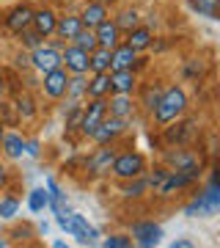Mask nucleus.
<instances>
[{"instance_id": "obj_23", "label": "nucleus", "mask_w": 220, "mask_h": 248, "mask_svg": "<svg viewBox=\"0 0 220 248\" xmlns=\"http://www.w3.org/2000/svg\"><path fill=\"white\" fill-rule=\"evenodd\" d=\"M138 89V72L113 69L110 72V94H135Z\"/></svg>"}, {"instance_id": "obj_49", "label": "nucleus", "mask_w": 220, "mask_h": 248, "mask_svg": "<svg viewBox=\"0 0 220 248\" xmlns=\"http://www.w3.org/2000/svg\"><path fill=\"white\" fill-rule=\"evenodd\" d=\"M0 160H3V155H0Z\"/></svg>"}, {"instance_id": "obj_4", "label": "nucleus", "mask_w": 220, "mask_h": 248, "mask_svg": "<svg viewBox=\"0 0 220 248\" xmlns=\"http://www.w3.org/2000/svg\"><path fill=\"white\" fill-rule=\"evenodd\" d=\"M160 163L171 171H195L204 174V155L193 146H162L160 149Z\"/></svg>"}, {"instance_id": "obj_13", "label": "nucleus", "mask_w": 220, "mask_h": 248, "mask_svg": "<svg viewBox=\"0 0 220 248\" xmlns=\"http://www.w3.org/2000/svg\"><path fill=\"white\" fill-rule=\"evenodd\" d=\"M61 66V50H55L47 39H44L39 47H33L30 50V69L39 72V75H44V72H53Z\"/></svg>"}, {"instance_id": "obj_6", "label": "nucleus", "mask_w": 220, "mask_h": 248, "mask_svg": "<svg viewBox=\"0 0 220 248\" xmlns=\"http://www.w3.org/2000/svg\"><path fill=\"white\" fill-rule=\"evenodd\" d=\"M149 169V160L146 155L138 149H118L116 155L113 166H110V177L116 182H121V179H135V177H143Z\"/></svg>"}, {"instance_id": "obj_26", "label": "nucleus", "mask_w": 220, "mask_h": 248, "mask_svg": "<svg viewBox=\"0 0 220 248\" xmlns=\"http://www.w3.org/2000/svg\"><path fill=\"white\" fill-rule=\"evenodd\" d=\"M124 42H127L132 50L146 53V50H151V45H154V31H151V28H146L141 22L138 28H132L130 33H124Z\"/></svg>"}, {"instance_id": "obj_3", "label": "nucleus", "mask_w": 220, "mask_h": 248, "mask_svg": "<svg viewBox=\"0 0 220 248\" xmlns=\"http://www.w3.org/2000/svg\"><path fill=\"white\" fill-rule=\"evenodd\" d=\"M160 141L162 146H193L195 141H201V122L187 113L179 116L160 127Z\"/></svg>"}, {"instance_id": "obj_14", "label": "nucleus", "mask_w": 220, "mask_h": 248, "mask_svg": "<svg viewBox=\"0 0 220 248\" xmlns=\"http://www.w3.org/2000/svg\"><path fill=\"white\" fill-rule=\"evenodd\" d=\"M162 89H165V83L162 80H146V83H141L138 80V89H135V105H138V110H143V116H149L151 110H154V105H157L160 94H162Z\"/></svg>"}, {"instance_id": "obj_7", "label": "nucleus", "mask_w": 220, "mask_h": 248, "mask_svg": "<svg viewBox=\"0 0 220 248\" xmlns=\"http://www.w3.org/2000/svg\"><path fill=\"white\" fill-rule=\"evenodd\" d=\"M55 223H58L69 237L77 240L80 246H97L99 237H102L97 226H94V223H88V218H86V215H80V213L55 215Z\"/></svg>"}, {"instance_id": "obj_25", "label": "nucleus", "mask_w": 220, "mask_h": 248, "mask_svg": "<svg viewBox=\"0 0 220 248\" xmlns=\"http://www.w3.org/2000/svg\"><path fill=\"white\" fill-rule=\"evenodd\" d=\"M83 28V22H80V14L77 11H63V14H58V22H55V33L58 39H63V42H72L74 36H77V31Z\"/></svg>"}, {"instance_id": "obj_40", "label": "nucleus", "mask_w": 220, "mask_h": 248, "mask_svg": "<svg viewBox=\"0 0 220 248\" xmlns=\"http://www.w3.org/2000/svg\"><path fill=\"white\" fill-rule=\"evenodd\" d=\"M25 155L30 160H39L42 157V141L39 138H25Z\"/></svg>"}, {"instance_id": "obj_44", "label": "nucleus", "mask_w": 220, "mask_h": 248, "mask_svg": "<svg viewBox=\"0 0 220 248\" xmlns=\"http://www.w3.org/2000/svg\"><path fill=\"white\" fill-rule=\"evenodd\" d=\"M6 91H9V83H6V72L0 69V94L6 97Z\"/></svg>"}, {"instance_id": "obj_27", "label": "nucleus", "mask_w": 220, "mask_h": 248, "mask_svg": "<svg viewBox=\"0 0 220 248\" xmlns=\"http://www.w3.org/2000/svg\"><path fill=\"white\" fill-rule=\"evenodd\" d=\"M110 94V72H91L86 83V99H102Z\"/></svg>"}, {"instance_id": "obj_19", "label": "nucleus", "mask_w": 220, "mask_h": 248, "mask_svg": "<svg viewBox=\"0 0 220 248\" xmlns=\"http://www.w3.org/2000/svg\"><path fill=\"white\" fill-rule=\"evenodd\" d=\"M11 108H14V113H17L19 122H33L36 116H39V105H36L30 89L17 91V94L11 97Z\"/></svg>"}, {"instance_id": "obj_32", "label": "nucleus", "mask_w": 220, "mask_h": 248, "mask_svg": "<svg viewBox=\"0 0 220 248\" xmlns=\"http://www.w3.org/2000/svg\"><path fill=\"white\" fill-rule=\"evenodd\" d=\"M187 9L206 19H220V0H187Z\"/></svg>"}, {"instance_id": "obj_8", "label": "nucleus", "mask_w": 220, "mask_h": 248, "mask_svg": "<svg viewBox=\"0 0 220 248\" xmlns=\"http://www.w3.org/2000/svg\"><path fill=\"white\" fill-rule=\"evenodd\" d=\"M130 130H132V122H130V119H116V116H105L88 141H94L97 146H99V143H121L124 138L130 135Z\"/></svg>"}, {"instance_id": "obj_20", "label": "nucleus", "mask_w": 220, "mask_h": 248, "mask_svg": "<svg viewBox=\"0 0 220 248\" xmlns=\"http://www.w3.org/2000/svg\"><path fill=\"white\" fill-rule=\"evenodd\" d=\"M0 155L6 160H19L25 155V135L19 130H6L0 138Z\"/></svg>"}, {"instance_id": "obj_30", "label": "nucleus", "mask_w": 220, "mask_h": 248, "mask_svg": "<svg viewBox=\"0 0 220 248\" xmlns=\"http://www.w3.org/2000/svg\"><path fill=\"white\" fill-rule=\"evenodd\" d=\"M118 193H121V199H127V202H138V199H143V196L151 193V190H149L146 177H135V179H121V182H118Z\"/></svg>"}, {"instance_id": "obj_16", "label": "nucleus", "mask_w": 220, "mask_h": 248, "mask_svg": "<svg viewBox=\"0 0 220 248\" xmlns=\"http://www.w3.org/2000/svg\"><path fill=\"white\" fill-rule=\"evenodd\" d=\"M61 66L69 72V75H88V53L80 50L77 45L66 42L63 50H61Z\"/></svg>"}, {"instance_id": "obj_36", "label": "nucleus", "mask_w": 220, "mask_h": 248, "mask_svg": "<svg viewBox=\"0 0 220 248\" xmlns=\"http://www.w3.org/2000/svg\"><path fill=\"white\" fill-rule=\"evenodd\" d=\"M72 45H77L80 50H86V53H91V50H97V33H94V28H80L77 31V36H74V39H72Z\"/></svg>"}, {"instance_id": "obj_18", "label": "nucleus", "mask_w": 220, "mask_h": 248, "mask_svg": "<svg viewBox=\"0 0 220 248\" xmlns=\"http://www.w3.org/2000/svg\"><path fill=\"white\" fill-rule=\"evenodd\" d=\"M55 22H58V11L53 6H39V9H33L30 28H33L36 33H42L44 39H50L55 33Z\"/></svg>"}, {"instance_id": "obj_5", "label": "nucleus", "mask_w": 220, "mask_h": 248, "mask_svg": "<svg viewBox=\"0 0 220 248\" xmlns=\"http://www.w3.org/2000/svg\"><path fill=\"white\" fill-rule=\"evenodd\" d=\"M121 149V143H99L97 149L86 155V157H80V169L86 174L88 179H99V177H110V166H113L116 155Z\"/></svg>"}, {"instance_id": "obj_33", "label": "nucleus", "mask_w": 220, "mask_h": 248, "mask_svg": "<svg viewBox=\"0 0 220 248\" xmlns=\"http://www.w3.org/2000/svg\"><path fill=\"white\" fill-rule=\"evenodd\" d=\"M25 204H28V210L33 215H42L47 207H50V193H47V187H33L30 193H28V199H25Z\"/></svg>"}, {"instance_id": "obj_21", "label": "nucleus", "mask_w": 220, "mask_h": 248, "mask_svg": "<svg viewBox=\"0 0 220 248\" xmlns=\"http://www.w3.org/2000/svg\"><path fill=\"white\" fill-rule=\"evenodd\" d=\"M44 187H47V193H50V213L53 215H66L72 213V207H69V199H66V193H63V187L58 185V179L55 177H47L44 179Z\"/></svg>"}, {"instance_id": "obj_31", "label": "nucleus", "mask_w": 220, "mask_h": 248, "mask_svg": "<svg viewBox=\"0 0 220 248\" xmlns=\"http://www.w3.org/2000/svg\"><path fill=\"white\" fill-rule=\"evenodd\" d=\"M86 83H88V75H69L63 99L66 102H86Z\"/></svg>"}, {"instance_id": "obj_48", "label": "nucleus", "mask_w": 220, "mask_h": 248, "mask_svg": "<svg viewBox=\"0 0 220 248\" xmlns=\"http://www.w3.org/2000/svg\"><path fill=\"white\" fill-rule=\"evenodd\" d=\"M3 102H6V97H3V94H0V105H3Z\"/></svg>"}, {"instance_id": "obj_10", "label": "nucleus", "mask_w": 220, "mask_h": 248, "mask_svg": "<svg viewBox=\"0 0 220 248\" xmlns=\"http://www.w3.org/2000/svg\"><path fill=\"white\" fill-rule=\"evenodd\" d=\"M105 116H107V97H102V99H86V102H83V116H80V127H77L80 138H86V141H88Z\"/></svg>"}, {"instance_id": "obj_29", "label": "nucleus", "mask_w": 220, "mask_h": 248, "mask_svg": "<svg viewBox=\"0 0 220 248\" xmlns=\"http://www.w3.org/2000/svg\"><path fill=\"white\" fill-rule=\"evenodd\" d=\"M94 33H97V45H99V47H107V50H113V47L124 39L121 31L116 28V22H113L110 17H107L105 22H99V25L94 28Z\"/></svg>"}, {"instance_id": "obj_12", "label": "nucleus", "mask_w": 220, "mask_h": 248, "mask_svg": "<svg viewBox=\"0 0 220 248\" xmlns=\"http://www.w3.org/2000/svg\"><path fill=\"white\" fill-rule=\"evenodd\" d=\"M66 83H69V72L63 69V66L39 75V91H42L44 97L50 99V102H58V99H63V94H66Z\"/></svg>"}, {"instance_id": "obj_39", "label": "nucleus", "mask_w": 220, "mask_h": 248, "mask_svg": "<svg viewBox=\"0 0 220 248\" xmlns=\"http://www.w3.org/2000/svg\"><path fill=\"white\" fill-rule=\"evenodd\" d=\"M11 61H14V69L22 75V72H30V53L28 50H17V53L11 55Z\"/></svg>"}, {"instance_id": "obj_1", "label": "nucleus", "mask_w": 220, "mask_h": 248, "mask_svg": "<svg viewBox=\"0 0 220 248\" xmlns=\"http://www.w3.org/2000/svg\"><path fill=\"white\" fill-rule=\"evenodd\" d=\"M220 210V185H218V166H212L209 169V179H206V185L193 193L190 199L185 202L182 207V215L187 218H212V215Z\"/></svg>"}, {"instance_id": "obj_45", "label": "nucleus", "mask_w": 220, "mask_h": 248, "mask_svg": "<svg viewBox=\"0 0 220 248\" xmlns=\"http://www.w3.org/2000/svg\"><path fill=\"white\" fill-rule=\"evenodd\" d=\"M11 246V240L9 237H3V234H0V248H9Z\"/></svg>"}, {"instance_id": "obj_15", "label": "nucleus", "mask_w": 220, "mask_h": 248, "mask_svg": "<svg viewBox=\"0 0 220 248\" xmlns=\"http://www.w3.org/2000/svg\"><path fill=\"white\" fill-rule=\"evenodd\" d=\"M30 19H33V6L22 0V3L11 6V9L3 14V25H6L9 33H19V31L30 28Z\"/></svg>"}, {"instance_id": "obj_2", "label": "nucleus", "mask_w": 220, "mask_h": 248, "mask_svg": "<svg viewBox=\"0 0 220 248\" xmlns=\"http://www.w3.org/2000/svg\"><path fill=\"white\" fill-rule=\"evenodd\" d=\"M187 110H190L187 91L182 89L179 83H174V86H165V89H162V94H160L154 110L149 113V119H151L154 127H162V124L174 122V119H179V116H185Z\"/></svg>"}, {"instance_id": "obj_43", "label": "nucleus", "mask_w": 220, "mask_h": 248, "mask_svg": "<svg viewBox=\"0 0 220 248\" xmlns=\"http://www.w3.org/2000/svg\"><path fill=\"white\" fill-rule=\"evenodd\" d=\"M171 248H193V240H187V237H179L171 243Z\"/></svg>"}, {"instance_id": "obj_17", "label": "nucleus", "mask_w": 220, "mask_h": 248, "mask_svg": "<svg viewBox=\"0 0 220 248\" xmlns=\"http://www.w3.org/2000/svg\"><path fill=\"white\" fill-rule=\"evenodd\" d=\"M138 113V105H135V97L132 94H107V116H116V119H135Z\"/></svg>"}, {"instance_id": "obj_46", "label": "nucleus", "mask_w": 220, "mask_h": 248, "mask_svg": "<svg viewBox=\"0 0 220 248\" xmlns=\"http://www.w3.org/2000/svg\"><path fill=\"white\" fill-rule=\"evenodd\" d=\"M94 3H105V6H113L116 0H94Z\"/></svg>"}, {"instance_id": "obj_9", "label": "nucleus", "mask_w": 220, "mask_h": 248, "mask_svg": "<svg viewBox=\"0 0 220 248\" xmlns=\"http://www.w3.org/2000/svg\"><path fill=\"white\" fill-rule=\"evenodd\" d=\"M201 177H204V174H195V171H171V169H168L165 179L157 185L154 193L162 196V199H168V196H176V193H182V190L195 187Z\"/></svg>"}, {"instance_id": "obj_22", "label": "nucleus", "mask_w": 220, "mask_h": 248, "mask_svg": "<svg viewBox=\"0 0 220 248\" xmlns=\"http://www.w3.org/2000/svg\"><path fill=\"white\" fill-rule=\"evenodd\" d=\"M80 22L86 28H97L99 22H105L107 17H110V6H105V3H94V0H86L83 6H80Z\"/></svg>"}, {"instance_id": "obj_11", "label": "nucleus", "mask_w": 220, "mask_h": 248, "mask_svg": "<svg viewBox=\"0 0 220 248\" xmlns=\"http://www.w3.org/2000/svg\"><path fill=\"white\" fill-rule=\"evenodd\" d=\"M130 237H132V246H141V248H154L162 243V237H165V232H162V226L154 221H149V218H143V221H135L130 226Z\"/></svg>"}, {"instance_id": "obj_47", "label": "nucleus", "mask_w": 220, "mask_h": 248, "mask_svg": "<svg viewBox=\"0 0 220 248\" xmlns=\"http://www.w3.org/2000/svg\"><path fill=\"white\" fill-rule=\"evenodd\" d=\"M3 133H6V124L0 122V138H3Z\"/></svg>"}, {"instance_id": "obj_34", "label": "nucleus", "mask_w": 220, "mask_h": 248, "mask_svg": "<svg viewBox=\"0 0 220 248\" xmlns=\"http://www.w3.org/2000/svg\"><path fill=\"white\" fill-rule=\"evenodd\" d=\"M91 72H110V50L107 47H97L88 53V75Z\"/></svg>"}, {"instance_id": "obj_42", "label": "nucleus", "mask_w": 220, "mask_h": 248, "mask_svg": "<svg viewBox=\"0 0 220 248\" xmlns=\"http://www.w3.org/2000/svg\"><path fill=\"white\" fill-rule=\"evenodd\" d=\"M30 234H33V229H30V226H17V229L11 232V237H17L19 243H22V240H30Z\"/></svg>"}, {"instance_id": "obj_37", "label": "nucleus", "mask_w": 220, "mask_h": 248, "mask_svg": "<svg viewBox=\"0 0 220 248\" xmlns=\"http://www.w3.org/2000/svg\"><path fill=\"white\" fill-rule=\"evenodd\" d=\"M19 39V45H22V50H28V53H30V50H33V47H39L44 42V36L42 33H36L33 28H25V31H19V33H14Z\"/></svg>"}, {"instance_id": "obj_38", "label": "nucleus", "mask_w": 220, "mask_h": 248, "mask_svg": "<svg viewBox=\"0 0 220 248\" xmlns=\"http://www.w3.org/2000/svg\"><path fill=\"white\" fill-rule=\"evenodd\" d=\"M105 248H132V237L130 234H124V232H113V234H107L105 240H99Z\"/></svg>"}, {"instance_id": "obj_35", "label": "nucleus", "mask_w": 220, "mask_h": 248, "mask_svg": "<svg viewBox=\"0 0 220 248\" xmlns=\"http://www.w3.org/2000/svg\"><path fill=\"white\" fill-rule=\"evenodd\" d=\"M19 207H22V204H19V199L14 193H9V190H3V193H0V218H3V221L17 218Z\"/></svg>"}, {"instance_id": "obj_24", "label": "nucleus", "mask_w": 220, "mask_h": 248, "mask_svg": "<svg viewBox=\"0 0 220 248\" xmlns=\"http://www.w3.org/2000/svg\"><path fill=\"white\" fill-rule=\"evenodd\" d=\"M138 55H141V53H138V50H132V47L121 39V42L110 50V72H113V69H132L135 61H138Z\"/></svg>"}, {"instance_id": "obj_41", "label": "nucleus", "mask_w": 220, "mask_h": 248, "mask_svg": "<svg viewBox=\"0 0 220 248\" xmlns=\"http://www.w3.org/2000/svg\"><path fill=\"white\" fill-rule=\"evenodd\" d=\"M9 182H11V174H9V169H6V163L0 160V193L9 190Z\"/></svg>"}, {"instance_id": "obj_28", "label": "nucleus", "mask_w": 220, "mask_h": 248, "mask_svg": "<svg viewBox=\"0 0 220 248\" xmlns=\"http://www.w3.org/2000/svg\"><path fill=\"white\" fill-rule=\"evenodd\" d=\"M116 22V28L121 31V36L124 33H130L132 28H138L143 22V17H141V11L135 9V6H121V9H116L113 11V17H110Z\"/></svg>"}]
</instances>
